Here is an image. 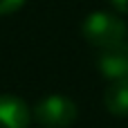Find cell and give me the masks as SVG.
<instances>
[{"instance_id": "obj_6", "label": "cell", "mask_w": 128, "mask_h": 128, "mask_svg": "<svg viewBox=\"0 0 128 128\" xmlns=\"http://www.w3.org/2000/svg\"><path fill=\"white\" fill-rule=\"evenodd\" d=\"M27 0H0V16H9L14 11H18Z\"/></svg>"}, {"instance_id": "obj_5", "label": "cell", "mask_w": 128, "mask_h": 128, "mask_svg": "<svg viewBox=\"0 0 128 128\" xmlns=\"http://www.w3.org/2000/svg\"><path fill=\"white\" fill-rule=\"evenodd\" d=\"M104 106L115 117H128V76L108 83L104 92Z\"/></svg>"}, {"instance_id": "obj_7", "label": "cell", "mask_w": 128, "mask_h": 128, "mask_svg": "<svg viewBox=\"0 0 128 128\" xmlns=\"http://www.w3.org/2000/svg\"><path fill=\"white\" fill-rule=\"evenodd\" d=\"M108 2H110V7H112L117 14L128 16V0H108Z\"/></svg>"}, {"instance_id": "obj_4", "label": "cell", "mask_w": 128, "mask_h": 128, "mask_svg": "<svg viewBox=\"0 0 128 128\" xmlns=\"http://www.w3.org/2000/svg\"><path fill=\"white\" fill-rule=\"evenodd\" d=\"M32 108L16 94H0V128H29Z\"/></svg>"}, {"instance_id": "obj_2", "label": "cell", "mask_w": 128, "mask_h": 128, "mask_svg": "<svg viewBox=\"0 0 128 128\" xmlns=\"http://www.w3.org/2000/svg\"><path fill=\"white\" fill-rule=\"evenodd\" d=\"M76 117L79 108L65 94H50L32 108V119L40 128H70Z\"/></svg>"}, {"instance_id": "obj_3", "label": "cell", "mask_w": 128, "mask_h": 128, "mask_svg": "<svg viewBox=\"0 0 128 128\" xmlns=\"http://www.w3.org/2000/svg\"><path fill=\"white\" fill-rule=\"evenodd\" d=\"M97 68L108 81L126 79L128 76V43H119L106 50H99L97 56Z\"/></svg>"}, {"instance_id": "obj_1", "label": "cell", "mask_w": 128, "mask_h": 128, "mask_svg": "<svg viewBox=\"0 0 128 128\" xmlns=\"http://www.w3.org/2000/svg\"><path fill=\"white\" fill-rule=\"evenodd\" d=\"M81 34L92 47L106 50V47H112L126 40L128 27L124 18H119L112 11H92L86 16L81 25Z\"/></svg>"}]
</instances>
